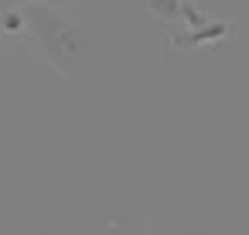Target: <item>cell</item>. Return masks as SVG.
<instances>
[{
	"label": "cell",
	"instance_id": "cell-6",
	"mask_svg": "<svg viewBox=\"0 0 249 235\" xmlns=\"http://www.w3.org/2000/svg\"><path fill=\"white\" fill-rule=\"evenodd\" d=\"M7 4H14V7H24V4H35V0H7Z\"/></svg>",
	"mask_w": 249,
	"mask_h": 235
},
{
	"label": "cell",
	"instance_id": "cell-5",
	"mask_svg": "<svg viewBox=\"0 0 249 235\" xmlns=\"http://www.w3.org/2000/svg\"><path fill=\"white\" fill-rule=\"evenodd\" d=\"M181 21H184V28H201V24H208V17L201 14V7L191 4V0H181Z\"/></svg>",
	"mask_w": 249,
	"mask_h": 235
},
{
	"label": "cell",
	"instance_id": "cell-2",
	"mask_svg": "<svg viewBox=\"0 0 249 235\" xmlns=\"http://www.w3.org/2000/svg\"><path fill=\"white\" fill-rule=\"evenodd\" d=\"M239 34V24L232 21H208L201 28H171L164 45L171 51H188V48H201V45H218Z\"/></svg>",
	"mask_w": 249,
	"mask_h": 235
},
{
	"label": "cell",
	"instance_id": "cell-3",
	"mask_svg": "<svg viewBox=\"0 0 249 235\" xmlns=\"http://www.w3.org/2000/svg\"><path fill=\"white\" fill-rule=\"evenodd\" d=\"M28 34V17H24V7H7L0 14V38H21Z\"/></svg>",
	"mask_w": 249,
	"mask_h": 235
},
{
	"label": "cell",
	"instance_id": "cell-4",
	"mask_svg": "<svg viewBox=\"0 0 249 235\" xmlns=\"http://www.w3.org/2000/svg\"><path fill=\"white\" fill-rule=\"evenodd\" d=\"M147 11L164 24H174L181 21V0H147Z\"/></svg>",
	"mask_w": 249,
	"mask_h": 235
},
{
	"label": "cell",
	"instance_id": "cell-1",
	"mask_svg": "<svg viewBox=\"0 0 249 235\" xmlns=\"http://www.w3.org/2000/svg\"><path fill=\"white\" fill-rule=\"evenodd\" d=\"M24 17H28V38L35 41L41 58L52 65V72H58L65 82L79 79L82 62L92 48V34L86 28L72 24L62 11H55L45 0L24 4Z\"/></svg>",
	"mask_w": 249,
	"mask_h": 235
}]
</instances>
